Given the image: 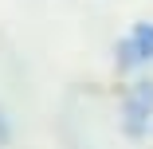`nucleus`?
I'll return each mask as SVG.
<instances>
[{"mask_svg": "<svg viewBox=\"0 0 153 149\" xmlns=\"http://www.w3.org/2000/svg\"><path fill=\"white\" fill-rule=\"evenodd\" d=\"M153 126V79H137L122 94V133L126 137H145Z\"/></svg>", "mask_w": 153, "mask_h": 149, "instance_id": "f257e3e1", "label": "nucleus"}, {"mask_svg": "<svg viewBox=\"0 0 153 149\" xmlns=\"http://www.w3.org/2000/svg\"><path fill=\"white\" fill-rule=\"evenodd\" d=\"M153 63V24H134L126 36L114 43V67L122 75H134Z\"/></svg>", "mask_w": 153, "mask_h": 149, "instance_id": "f03ea898", "label": "nucleus"}, {"mask_svg": "<svg viewBox=\"0 0 153 149\" xmlns=\"http://www.w3.org/2000/svg\"><path fill=\"white\" fill-rule=\"evenodd\" d=\"M8 141H12V122H8V114L0 110V149H4Z\"/></svg>", "mask_w": 153, "mask_h": 149, "instance_id": "7ed1b4c3", "label": "nucleus"}]
</instances>
